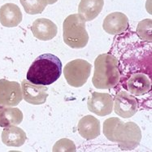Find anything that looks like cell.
<instances>
[{
    "mask_svg": "<svg viewBox=\"0 0 152 152\" xmlns=\"http://www.w3.org/2000/svg\"><path fill=\"white\" fill-rule=\"evenodd\" d=\"M103 134L111 142L118 143L121 151H133L139 145L142 132L134 122L124 123L119 118L107 119L103 124Z\"/></svg>",
    "mask_w": 152,
    "mask_h": 152,
    "instance_id": "1",
    "label": "cell"
},
{
    "mask_svg": "<svg viewBox=\"0 0 152 152\" xmlns=\"http://www.w3.org/2000/svg\"><path fill=\"white\" fill-rule=\"evenodd\" d=\"M62 73V63L52 54H43L35 59L29 67L26 79L31 83L49 86L56 81Z\"/></svg>",
    "mask_w": 152,
    "mask_h": 152,
    "instance_id": "2",
    "label": "cell"
},
{
    "mask_svg": "<svg viewBox=\"0 0 152 152\" xmlns=\"http://www.w3.org/2000/svg\"><path fill=\"white\" fill-rule=\"evenodd\" d=\"M118 65V60L112 55L102 54L98 56L94 61V72L92 78L94 86L100 90L115 86L121 78Z\"/></svg>",
    "mask_w": 152,
    "mask_h": 152,
    "instance_id": "3",
    "label": "cell"
},
{
    "mask_svg": "<svg viewBox=\"0 0 152 152\" xmlns=\"http://www.w3.org/2000/svg\"><path fill=\"white\" fill-rule=\"evenodd\" d=\"M63 37L64 42L73 49H81L87 45L89 35L86 28V21L78 14L70 15L64 20Z\"/></svg>",
    "mask_w": 152,
    "mask_h": 152,
    "instance_id": "4",
    "label": "cell"
},
{
    "mask_svg": "<svg viewBox=\"0 0 152 152\" xmlns=\"http://www.w3.org/2000/svg\"><path fill=\"white\" fill-rule=\"evenodd\" d=\"M91 72V64L84 59H75L68 62L64 69L66 81L73 87H81L86 83Z\"/></svg>",
    "mask_w": 152,
    "mask_h": 152,
    "instance_id": "5",
    "label": "cell"
},
{
    "mask_svg": "<svg viewBox=\"0 0 152 152\" xmlns=\"http://www.w3.org/2000/svg\"><path fill=\"white\" fill-rule=\"evenodd\" d=\"M23 99L20 85L16 81L0 79V106L15 107Z\"/></svg>",
    "mask_w": 152,
    "mask_h": 152,
    "instance_id": "6",
    "label": "cell"
},
{
    "mask_svg": "<svg viewBox=\"0 0 152 152\" xmlns=\"http://www.w3.org/2000/svg\"><path fill=\"white\" fill-rule=\"evenodd\" d=\"M114 111L115 114L124 119L132 117L137 112L138 102L136 98L125 91H121L115 95Z\"/></svg>",
    "mask_w": 152,
    "mask_h": 152,
    "instance_id": "7",
    "label": "cell"
},
{
    "mask_svg": "<svg viewBox=\"0 0 152 152\" xmlns=\"http://www.w3.org/2000/svg\"><path fill=\"white\" fill-rule=\"evenodd\" d=\"M113 98L107 93L94 92L88 99V109L99 116L110 115L113 109Z\"/></svg>",
    "mask_w": 152,
    "mask_h": 152,
    "instance_id": "8",
    "label": "cell"
},
{
    "mask_svg": "<svg viewBox=\"0 0 152 152\" xmlns=\"http://www.w3.org/2000/svg\"><path fill=\"white\" fill-rule=\"evenodd\" d=\"M21 90L23 99L33 105L43 104L48 97V89L46 86L33 84L27 79L22 81Z\"/></svg>",
    "mask_w": 152,
    "mask_h": 152,
    "instance_id": "9",
    "label": "cell"
},
{
    "mask_svg": "<svg viewBox=\"0 0 152 152\" xmlns=\"http://www.w3.org/2000/svg\"><path fill=\"white\" fill-rule=\"evenodd\" d=\"M129 27V19L124 13L112 12L106 16L102 28L106 33L112 35L124 33Z\"/></svg>",
    "mask_w": 152,
    "mask_h": 152,
    "instance_id": "10",
    "label": "cell"
},
{
    "mask_svg": "<svg viewBox=\"0 0 152 152\" xmlns=\"http://www.w3.org/2000/svg\"><path fill=\"white\" fill-rule=\"evenodd\" d=\"M31 31L35 37L42 41H49L56 37L58 28L55 23L46 18L37 19L31 26Z\"/></svg>",
    "mask_w": 152,
    "mask_h": 152,
    "instance_id": "11",
    "label": "cell"
},
{
    "mask_svg": "<svg viewBox=\"0 0 152 152\" xmlns=\"http://www.w3.org/2000/svg\"><path fill=\"white\" fill-rule=\"evenodd\" d=\"M22 13L16 4L6 3L0 7V23L4 27H16L21 22Z\"/></svg>",
    "mask_w": 152,
    "mask_h": 152,
    "instance_id": "12",
    "label": "cell"
},
{
    "mask_svg": "<svg viewBox=\"0 0 152 152\" xmlns=\"http://www.w3.org/2000/svg\"><path fill=\"white\" fill-rule=\"evenodd\" d=\"M77 129L79 134L83 138L94 139L100 135V121L93 115H87L80 120Z\"/></svg>",
    "mask_w": 152,
    "mask_h": 152,
    "instance_id": "13",
    "label": "cell"
},
{
    "mask_svg": "<svg viewBox=\"0 0 152 152\" xmlns=\"http://www.w3.org/2000/svg\"><path fill=\"white\" fill-rule=\"evenodd\" d=\"M104 5V0H81L78 15L85 21H91L99 15Z\"/></svg>",
    "mask_w": 152,
    "mask_h": 152,
    "instance_id": "14",
    "label": "cell"
},
{
    "mask_svg": "<svg viewBox=\"0 0 152 152\" xmlns=\"http://www.w3.org/2000/svg\"><path fill=\"white\" fill-rule=\"evenodd\" d=\"M127 89L134 95H143L151 90V82L143 73L132 75L127 81Z\"/></svg>",
    "mask_w": 152,
    "mask_h": 152,
    "instance_id": "15",
    "label": "cell"
},
{
    "mask_svg": "<svg viewBox=\"0 0 152 152\" xmlns=\"http://www.w3.org/2000/svg\"><path fill=\"white\" fill-rule=\"evenodd\" d=\"M26 134L22 129L16 125L5 127L2 133V141L7 146L19 147L24 145L26 141Z\"/></svg>",
    "mask_w": 152,
    "mask_h": 152,
    "instance_id": "16",
    "label": "cell"
},
{
    "mask_svg": "<svg viewBox=\"0 0 152 152\" xmlns=\"http://www.w3.org/2000/svg\"><path fill=\"white\" fill-rule=\"evenodd\" d=\"M23 121V113L19 108L13 107H0V127L18 125Z\"/></svg>",
    "mask_w": 152,
    "mask_h": 152,
    "instance_id": "17",
    "label": "cell"
},
{
    "mask_svg": "<svg viewBox=\"0 0 152 152\" xmlns=\"http://www.w3.org/2000/svg\"><path fill=\"white\" fill-rule=\"evenodd\" d=\"M25 12L29 15H37L43 12L48 5L47 0H20Z\"/></svg>",
    "mask_w": 152,
    "mask_h": 152,
    "instance_id": "18",
    "label": "cell"
},
{
    "mask_svg": "<svg viewBox=\"0 0 152 152\" xmlns=\"http://www.w3.org/2000/svg\"><path fill=\"white\" fill-rule=\"evenodd\" d=\"M152 20L151 19H146L138 23L137 26V34L138 37L143 41L150 42L152 41Z\"/></svg>",
    "mask_w": 152,
    "mask_h": 152,
    "instance_id": "19",
    "label": "cell"
},
{
    "mask_svg": "<svg viewBox=\"0 0 152 152\" xmlns=\"http://www.w3.org/2000/svg\"><path fill=\"white\" fill-rule=\"evenodd\" d=\"M52 151L54 152H75L77 150L72 141L68 138H63L55 144Z\"/></svg>",
    "mask_w": 152,
    "mask_h": 152,
    "instance_id": "20",
    "label": "cell"
},
{
    "mask_svg": "<svg viewBox=\"0 0 152 152\" xmlns=\"http://www.w3.org/2000/svg\"><path fill=\"white\" fill-rule=\"evenodd\" d=\"M58 0H47V4H54V3H56Z\"/></svg>",
    "mask_w": 152,
    "mask_h": 152,
    "instance_id": "21",
    "label": "cell"
}]
</instances>
